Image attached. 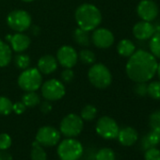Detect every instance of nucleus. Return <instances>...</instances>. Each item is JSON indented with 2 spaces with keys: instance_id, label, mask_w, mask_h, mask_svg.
Masks as SVG:
<instances>
[{
  "instance_id": "nucleus-36",
  "label": "nucleus",
  "mask_w": 160,
  "mask_h": 160,
  "mask_svg": "<svg viewBox=\"0 0 160 160\" xmlns=\"http://www.w3.org/2000/svg\"><path fill=\"white\" fill-rule=\"evenodd\" d=\"M26 108H27V107L24 105V103H23V102H18V103L13 104L12 111H14L16 114L20 115V114H22V113H24V112H25Z\"/></svg>"
},
{
  "instance_id": "nucleus-5",
  "label": "nucleus",
  "mask_w": 160,
  "mask_h": 160,
  "mask_svg": "<svg viewBox=\"0 0 160 160\" xmlns=\"http://www.w3.org/2000/svg\"><path fill=\"white\" fill-rule=\"evenodd\" d=\"M42 77L41 72L36 68H28L23 70L18 77L20 88L26 92H36L42 85Z\"/></svg>"
},
{
  "instance_id": "nucleus-31",
  "label": "nucleus",
  "mask_w": 160,
  "mask_h": 160,
  "mask_svg": "<svg viewBox=\"0 0 160 160\" xmlns=\"http://www.w3.org/2000/svg\"><path fill=\"white\" fill-rule=\"evenodd\" d=\"M144 160H160V150L151 147L144 151Z\"/></svg>"
},
{
  "instance_id": "nucleus-26",
  "label": "nucleus",
  "mask_w": 160,
  "mask_h": 160,
  "mask_svg": "<svg viewBox=\"0 0 160 160\" xmlns=\"http://www.w3.org/2000/svg\"><path fill=\"white\" fill-rule=\"evenodd\" d=\"M13 104L12 101L4 96H0V115H9L12 112Z\"/></svg>"
},
{
  "instance_id": "nucleus-34",
  "label": "nucleus",
  "mask_w": 160,
  "mask_h": 160,
  "mask_svg": "<svg viewBox=\"0 0 160 160\" xmlns=\"http://www.w3.org/2000/svg\"><path fill=\"white\" fill-rule=\"evenodd\" d=\"M11 146H12V138L6 133L0 134V151L8 150Z\"/></svg>"
},
{
  "instance_id": "nucleus-17",
  "label": "nucleus",
  "mask_w": 160,
  "mask_h": 160,
  "mask_svg": "<svg viewBox=\"0 0 160 160\" xmlns=\"http://www.w3.org/2000/svg\"><path fill=\"white\" fill-rule=\"evenodd\" d=\"M57 68L58 60L51 55H45L38 61V70L44 74L52 73L57 70Z\"/></svg>"
},
{
  "instance_id": "nucleus-38",
  "label": "nucleus",
  "mask_w": 160,
  "mask_h": 160,
  "mask_svg": "<svg viewBox=\"0 0 160 160\" xmlns=\"http://www.w3.org/2000/svg\"><path fill=\"white\" fill-rule=\"evenodd\" d=\"M0 160H13L12 155L7 150L0 152Z\"/></svg>"
},
{
  "instance_id": "nucleus-12",
  "label": "nucleus",
  "mask_w": 160,
  "mask_h": 160,
  "mask_svg": "<svg viewBox=\"0 0 160 160\" xmlns=\"http://www.w3.org/2000/svg\"><path fill=\"white\" fill-rule=\"evenodd\" d=\"M78 55L74 48L69 45L61 46L57 54V59L64 68H72L77 62Z\"/></svg>"
},
{
  "instance_id": "nucleus-29",
  "label": "nucleus",
  "mask_w": 160,
  "mask_h": 160,
  "mask_svg": "<svg viewBox=\"0 0 160 160\" xmlns=\"http://www.w3.org/2000/svg\"><path fill=\"white\" fill-rule=\"evenodd\" d=\"M149 123L152 130L160 134V109L153 111L151 114L149 118Z\"/></svg>"
},
{
  "instance_id": "nucleus-9",
  "label": "nucleus",
  "mask_w": 160,
  "mask_h": 160,
  "mask_svg": "<svg viewBox=\"0 0 160 160\" xmlns=\"http://www.w3.org/2000/svg\"><path fill=\"white\" fill-rule=\"evenodd\" d=\"M42 94L47 101H58L65 94V87L58 79H50L42 86Z\"/></svg>"
},
{
  "instance_id": "nucleus-21",
  "label": "nucleus",
  "mask_w": 160,
  "mask_h": 160,
  "mask_svg": "<svg viewBox=\"0 0 160 160\" xmlns=\"http://www.w3.org/2000/svg\"><path fill=\"white\" fill-rule=\"evenodd\" d=\"M22 102L27 108H34L40 104V96L35 92H27L22 98Z\"/></svg>"
},
{
  "instance_id": "nucleus-3",
  "label": "nucleus",
  "mask_w": 160,
  "mask_h": 160,
  "mask_svg": "<svg viewBox=\"0 0 160 160\" xmlns=\"http://www.w3.org/2000/svg\"><path fill=\"white\" fill-rule=\"evenodd\" d=\"M89 80L92 86L98 89H106L112 82V75L107 66L101 63L94 64L88 72Z\"/></svg>"
},
{
  "instance_id": "nucleus-14",
  "label": "nucleus",
  "mask_w": 160,
  "mask_h": 160,
  "mask_svg": "<svg viewBox=\"0 0 160 160\" xmlns=\"http://www.w3.org/2000/svg\"><path fill=\"white\" fill-rule=\"evenodd\" d=\"M155 33V28L151 22L140 21L133 27V35L136 39L140 41H146L151 39Z\"/></svg>"
},
{
  "instance_id": "nucleus-20",
  "label": "nucleus",
  "mask_w": 160,
  "mask_h": 160,
  "mask_svg": "<svg viewBox=\"0 0 160 160\" xmlns=\"http://www.w3.org/2000/svg\"><path fill=\"white\" fill-rule=\"evenodd\" d=\"M73 39L75 42L82 46H88L90 44V34L89 31L82 29V28H76L73 32Z\"/></svg>"
},
{
  "instance_id": "nucleus-7",
  "label": "nucleus",
  "mask_w": 160,
  "mask_h": 160,
  "mask_svg": "<svg viewBox=\"0 0 160 160\" xmlns=\"http://www.w3.org/2000/svg\"><path fill=\"white\" fill-rule=\"evenodd\" d=\"M119 125L114 119L108 116L101 117L96 123L97 134L105 139H114L119 133Z\"/></svg>"
},
{
  "instance_id": "nucleus-6",
  "label": "nucleus",
  "mask_w": 160,
  "mask_h": 160,
  "mask_svg": "<svg viewBox=\"0 0 160 160\" xmlns=\"http://www.w3.org/2000/svg\"><path fill=\"white\" fill-rule=\"evenodd\" d=\"M83 126L82 118L72 113L62 119L60 122V132L68 138H73L82 132Z\"/></svg>"
},
{
  "instance_id": "nucleus-30",
  "label": "nucleus",
  "mask_w": 160,
  "mask_h": 160,
  "mask_svg": "<svg viewBox=\"0 0 160 160\" xmlns=\"http://www.w3.org/2000/svg\"><path fill=\"white\" fill-rule=\"evenodd\" d=\"M79 58L85 64H92L95 62L96 57L92 51L85 49L79 53Z\"/></svg>"
},
{
  "instance_id": "nucleus-39",
  "label": "nucleus",
  "mask_w": 160,
  "mask_h": 160,
  "mask_svg": "<svg viewBox=\"0 0 160 160\" xmlns=\"http://www.w3.org/2000/svg\"><path fill=\"white\" fill-rule=\"evenodd\" d=\"M156 73H157V75H158V77H159V79H160V63H159V64H158V66H157Z\"/></svg>"
},
{
  "instance_id": "nucleus-16",
  "label": "nucleus",
  "mask_w": 160,
  "mask_h": 160,
  "mask_svg": "<svg viewBox=\"0 0 160 160\" xmlns=\"http://www.w3.org/2000/svg\"><path fill=\"white\" fill-rule=\"evenodd\" d=\"M6 38L8 41H10L12 49L17 53L24 52L28 48L30 44V39L21 32L16 33L14 35H8Z\"/></svg>"
},
{
  "instance_id": "nucleus-4",
  "label": "nucleus",
  "mask_w": 160,
  "mask_h": 160,
  "mask_svg": "<svg viewBox=\"0 0 160 160\" xmlns=\"http://www.w3.org/2000/svg\"><path fill=\"white\" fill-rule=\"evenodd\" d=\"M84 148L74 138L62 140L58 147V154L61 160H78L82 156Z\"/></svg>"
},
{
  "instance_id": "nucleus-1",
  "label": "nucleus",
  "mask_w": 160,
  "mask_h": 160,
  "mask_svg": "<svg viewBox=\"0 0 160 160\" xmlns=\"http://www.w3.org/2000/svg\"><path fill=\"white\" fill-rule=\"evenodd\" d=\"M157 60L154 56L145 50L135 51L126 63L125 71L132 81L148 82L155 75L157 71Z\"/></svg>"
},
{
  "instance_id": "nucleus-10",
  "label": "nucleus",
  "mask_w": 160,
  "mask_h": 160,
  "mask_svg": "<svg viewBox=\"0 0 160 160\" xmlns=\"http://www.w3.org/2000/svg\"><path fill=\"white\" fill-rule=\"evenodd\" d=\"M60 140V133L52 126H42L36 134V141L41 146L52 147Z\"/></svg>"
},
{
  "instance_id": "nucleus-8",
  "label": "nucleus",
  "mask_w": 160,
  "mask_h": 160,
  "mask_svg": "<svg viewBox=\"0 0 160 160\" xmlns=\"http://www.w3.org/2000/svg\"><path fill=\"white\" fill-rule=\"evenodd\" d=\"M7 23L12 29L18 32H23L30 27L31 17L27 12L16 10L8 15Z\"/></svg>"
},
{
  "instance_id": "nucleus-13",
  "label": "nucleus",
  "mask_w": 160,
  "mask_h": 160,
  "mask_svg": "<svg viewBox=\"0 0 160 160\" xmlns=\"http://www.w3.org/2000/svg\"><path fill=\"white\" fill-rule=\"evenodd\" d=\"M92 42L98 48H109L114 42V35L107 28H95L92 36Z\"/></svg>"
},
{
  "instance_id": "nucleus-28",
  "label": "nucleus",
  "mask_w": 160,
  "mask_h": 160,
  "mask_svg": "<svg viewBox=\"0 0 160 160\" xmlns=\"http://www.w3.org/2000/svg\"><path fill=\"white\" fill-rule=\"evenodd\" d=\"M14 61H15V65L21 70H26L30 65V58L26 54H18L15 57Z\"/></svg>"
},
{
  "instance_id": "nucleus-32",
  "label": "nucleus",
  "mask_w": 160,
  "mask_h": 160,
  "mask_svg": "<svg viewBox=\"0 0 160 160\" xmlns=\"http://www.w3.org/2000/svg\"><path fill=\"white\" fill-rule=\"evenodd\" d=\"M135 93L139 97H145L148 95V84L147 82H138L134 87Z\"/></svg>"
},
{
  "instance_id": "nucleus-11",
  "label": "nucleus",
  "mask_w": 160,
  "mask_h": 160,
  "mask_svg": "<svg viewBox=\"0 0 160 160\" xmlns=\"http://www.w3.org/2000/svg\"><path fill=\"white\" fill-rule=\"evenodd\" d=\"M137 12L142 21L152 22L158 16L159 9L152 0H141L137 7Z\"/></svg>"
},
{
  "instance_id": "nucleus-22",
  "label": "nucleus",
  "mask_w": 160,
  "mask_h": 160,
  "mask_svg": "<svg viewBox=\"0 0 160 160\" xmlns=\"http://www.w3.org/2000/svg\"><path fill=\"white\" fill-rule=\"evenodd\" d=\"M149 47L151 54L157 58H160V32L154 33V35L150 39Z\"/></svg>"
},
{
  "instance_id": "nucleus-24",
  "label": "nucleus",
  "mask_w": 160,
  "mask_h": 160,
  "mask_svg": "<svg viewBox=\"0 0 160 160\" xmlns=\"http://www.w3.org/2000/svg\"><path fill=\"white\" fill-rule=\"evenodd\" d=\"M97 115V108L92 105H87L81 110V117L84 121H92Z\"/></svg>"
},
{
  "instance_id": "nucleus-19",
  "label": "nucleus",
  "mask_w": 160,
  "mask_h": 160,
  "mask_svg": "<svg viewBox=\"0 0 160 160\" xmlns=\"http://www.w3.org/2000/svg\"><path fill=\"white\" fill-rule=\"evenodd\" d=\"M12 49L11 47L0 40V67H6L12 60Z\"/></svg>"
},
{
  "instance_id": "nucleus-40",
  "label": "nucleus",
  "mask_w": 160,
  "mask_h": 160,
  "mask_svg": "<svg viewBox=\"0 0 160 160\" xmlns=\"http://www.w3.org/2000/svg\"><path fill=\"white\" fill-rule=\"evenodd\" d=\"M25 2H31V1H34V0H23Z\"/></svg>"
},
{
  "instance_id": "nucleus-27",
  "label": "nucleus",
  "mask_w": 160,
  "mask_h": 160,
  "mask_svg": "<svg viewBox=\"0 0 160 160\" xmlns=\"http://www.w3.org/2000/svg\"><path fill=\"white\" fill-rule=\"evenodd\" d=\"M148 95L154 100L160 101V81H152L148 84Z\"/></svg>"
},
{
  "instance_id": "nucleus-37",
  "label": "nucleus",
  "mask_w": 160,
  "mask_h": 160,
  "mask_svg": "<svg viewBox=\"0 0 160 160\" xmlns=\"http://www.w3.org/2000/svg\"><path fill=\"white\" fill-rule=\"evenodd\" d=\"M40 109L41 111L43 113V114H47L49 113L51 110H52V105L49 103V101H44L41 104V107H40Z\"/></svg>"
},
{
  "instance_id": "nucleus-18",
  "label": "nucleus",
  "mask_w": 160,
  "mask_h": 160,
  "mask_svg": "<svg viewBox=\"0 0 160 160\" xmlns=\"http://www.w3.org/2000/svg\"><path fill=\"white\" fill-rule=\"evenodd\" d=\"M117 51H118V53L122 57L129 58L136 51V46H135V44H134V42L132 41L127 40V39H124V40H122L118 43V45H117Z\"/></svg>"
},
{
  "instance_id": "nucleus-25",
  "label": "nucleus",
  "mask_w": 160,
  "mask_h": 160,
  "mask_svg": "<svg viewBox=\"0 0 160 160\" xmlns=\"http://www.w3.org/2000/svg\"><path fill=\"white\" fill-rule=\"evenodd\" d=\"M95 160H115V152L110 148H102L95 154Z\"/></svg>"
},
{
  "instance_id": "nucleus-33",
  "label": "nucleus",
  "mask_w": 160,
  "mask_h": 160,
  "mask_svg": "<svg viewBox=\"0 0 160 160\" xmlns=\"http://www.w3.org/2000/svg\"><path fill=\"white\" fill-rule=\"evenodd\" d=\"M145 137H146L151 147H156L160 143V134L153 130H152L151 132L146 134Z\"/></svg>"
},
{
  "instance_id": "nucleus-23",
  "label": "nucleus",
  "mask_w": 160,
  "mask_h": 160,
  "mask_svg": "<svg viewBox=\"0 0 160 160\" xmlns=\"http://www.w3.org/2000/svg\"><path fill=\"white\" fill-rule=\"evenodd\" d=\"M31 151V160H47V154L45 150L35 141Z\"/></svg>"
},
{
  "instance_id": "nucleus-2",
  "label": "nucleus",
  "mask_w": 160,
  "mask_h": 160,
  "mask_svg": "<svg viewBox=\"0 0 160 160\" xmlns=\"http://www.w3.org/2000/svg\"><path fill=\"white\" fill-rule=\"evenodd\" d=\"M75 21L78 27L87 31L94 30L102 21V14L97 7L92 4L79 6L75 12Z\"/></svg>"
},
{
  "instance_id": "nucleus-35",
  "label": "nucleus",
  "mask_w": 160,
  "mask_h": 160,
  "mask_svg": "<svg viewBox=\"0 0 160 160\" xmlns=\"http://www.w3.org/2000/svg\"><path fill=\"white\" fill-rule=\"evenodd\" d=\"M74 73L72 70V68H65V70H63V72H61V78L64 82H71L73 79Z\"/></svg>"
},
{
  "instance_id": "nucleus-15",
  "label": "nucleus",
  "mask_w": 160,
  "mask_h": 160,
  "mask_svg": "<svg viewBox=\"0 0 160 160\" xmlns=\"http://www.w3.org/2000/svg\"><path fill=\"white\" fill-rule=\"evenodd\" d=\"M117 138H118L119 142L122 146L129 147V146L134 145L138 141V134L135 128L130 127V126H126V127H123V128L119 130Z\"/></svg>"
}]
</instances>
